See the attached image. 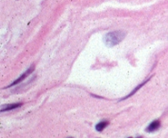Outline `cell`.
<instances>
[{
  "instance_id": "cell-1",
  "label": "cell",
  "mask_w": 168,
  "mask_h": 138,
  "mask_svg": "<svg viewBox=\"0 0 168 138\" xmlns=\"http://www.w3.org/2000/svg\"><path fill=\"white\" fill-rule=\"evenodd\" d=\"M126 33L122 31H116L110 32L104 36V43L107 47H112L123 40Z\"/></svg>"
},
{
  "instance_id": "cell-2",
  "label": "cell",
  "mask_w": 168,
  "mask_h": 138,
  "mask_svg": "<svg viewBox=\"0 0 168 138\" xmlns=\"http://www.w3.org/2000/svg\"><path fill=\"white\" fill-rule=\"evenodd\" d=\"M34 65H31V67L29 68L26 71V72H24L23 74H21V77L18 78L17 79H16V80L14 81L13 83H12L10 85H8L7 88H10V87H12V86H14V85H16V84H19V83H21V81H23L26 78L28 77V76H29V75H30V74H31L33 71H34Z\"/></svg>"
},
{
  "instance_id": "cell-3",
  "label": "cell",
  "mask_w": 168,
  "mask_h": 138,
  "mask_svg": "<svg viewBox=\"0 0 168 138\" xmlns=\"http://www.w3.org/2000/svg\"><path fill=\"white\" fill-rule=\"evenodd\" d=\"M160 121L159 120H154L153 122H152L148 126V128H146V131L148 132H153V131L158 130V128H160Z\"/></svg>"
},
{
  "instance_id": "cell-4",
  "label": "cell",
  "mask_w": 168,
  "mask_h": 138,
  "mask_svg": "<svg viewBox=\"0 0 168 138\" xmlns=\"http://www.w3.org/2000/svg\"><path fill=\"white\" fill-rule=\"evenodd\" d=\"M22 105V103H14V104H8V105H3L1 107V112H4V111H8V110H14V109H17V108L20 107Z\"/></svg>"
},
{
  "instance_id": "cell-5",
  "label": "cell",
  "mask_w": 168,
  "mask_h": 138,
  "mask_svg": "<svg viewBox=\"0 0 168 138\" xmlns=\"http://www.w3.org/2000/svg\"><path fill=\"white\" fill-rule=\"evenodd\" d=\"M149 79H150V78H149ZM149 79H147V80H146V81H144V83H142L141 84H140V85H139V86H137V87H136V88H134V90H133V91H132V92H130V94L128 95V96H126V97L122 98L121 100H125V99H127V98H128V97H131V96H133V95H134V93H135V92H137L138 90H139V89H140V88H142V87H143V86H144V85L145 84H146V83H148V80H149Z\"/></svg>"
},
{
  "instance_id": "cell-6",
  "label": "cell",
  "mask_w": 168,
  "mask_h": 138,
  "mask_svg": "<svg viewBox=\"0 0 168 138\" xmlns=\"http://www.w3.org/2000/svg\"><path fill=\"white\" fill-rule=\"evenodd\" d=\"M108 123H109L107 121L100 122V123H99L95 126V129H96L98 131H102L103 129L108 125Z\"/></svg>"
},
{
  "instance_id": "cell-7",
  "label": "cell",
  "mask_w": 168,
  "mask_h": 138,
  "mask_svg": "<svg viewBox=\"0 0 168 138\" xmlns=\"http://www.w3.org/2000/svg\"><path fill=\"white\" fill-rule=\"evenodd\" d=\"M137 138H142V137H137Z\"/></svg>"
},
{
  "instance_id": "cell-8",
  "label": "cell",
  "mask_w": 168,
  "mask_h": 138,
  "mask_svg": "<svg viewBox=\"0 0 168 138\" xmlns=\"http://www.w3.org/2000/svg\"><path fill=\"white\" fill-rule=\"evenodd\" d=\"M128 138H132V137H128Z\"/></svg>"
},
{
  "instance_id": "cell-9",
  "label": "cell",
  "mask_w": 168,
  "mask_h": 138,
  "mask_svg": "<svg viewBox=\"0 0 168 138\" xmlns=\"http://www.w3.org/2000/svg\"><path fill=\"white\" fill-rule=\"evenodd\" d=\"M69 138H72V137H69Z\"/></svg>"
}]
</instances>
